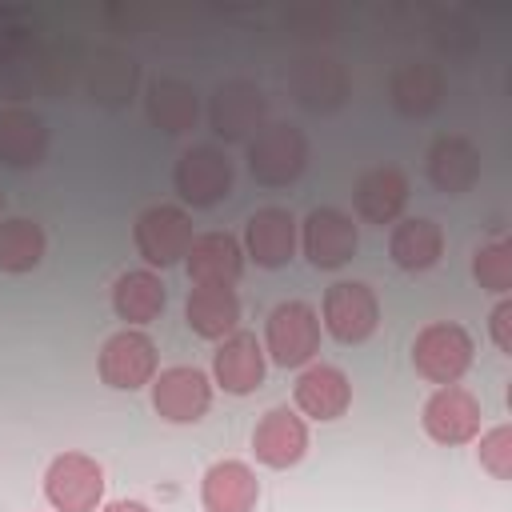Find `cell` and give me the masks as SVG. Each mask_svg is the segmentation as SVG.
<instances>
[{
  "mask_svg": "<svg viewBox=\"0 0 512 512\" xmlns=\"http://www.w3.org/2000/svg\"><path fill=\"white\" fill-rule=\"evenodd\" d=\"M472 352H476V344H472V336H468L464 324H456V320H432L412 340V368L428 384H436V388L460 384V376L472 368Z\"/></svg>",
  "mask_w": 512,
  "mask_h": 512,
  "instance_id": "obj_1",
  "label": "cell"
},
{
  "mask_svg": "<svg viewBox=\"0 0 512 512\" xmlns=\"http://www.w3.org/2000/svg\"><path fill=\"white\" fill-rule=\"evenodd\" d=\"M320 348V316L304 300H284L268 312L264 324V356L276 368H304Z\"/></svg>",
  "mask_w": 512,
  "mask_h": 512,
  "instance_id": "obj_2",
  "label": "cell"
},
{
  "mask_svg": "<svg viewBox=\"0 0 512 512\" xmlns=\"http://www.w3.org/2000/svg\"><path fill=\"white\" fill-rule=\"evenodd\" d=\"M308 164V136L296 124H264L248 140V172L264 188H284L300 180Z\"/></svg>",
  "mask_w": 512,
  "mask_h": 512,
  "instance_id": "obj_3",
  "label": "cell"
},
{
  "mask_svg": "<svg viewBox=\"0 0 512 512\" xmlns=\"http://www.w3.org/2000/svg\"><path fill=\"white\" fill-rule=\"evenodd\" d=\"M44 496L56 512H96L104 500V468L88 452H60L44 472Z\"/></svg>",
  "mask_w": 512,
  "mask_h": 512,
  "instance_id": "obj_4",
  "label": "cell"
},
{
  "mask_svg": "<svg viewBox=\"0 0 512 512\" xmlns=\"http://www.w3.org/2000/svg\"><path fill=\"white\" fill-rule=\"evenodd\" d=\"M132 244L144 256L148 268H172L188 256L192 244V220L176 204H152L132 224Z\"/></svg>",
  "mask_w": 512,
  "mask_h": 512,
  "instance_id": "obj_5",
  "label": "cell"
},
{
  "mask_svg": "<svg viewBox=\"0 0 512 512\" xmlns=\"http://www.w3.org/2000/svg\"><path fill=\"white\" fill-rule=\"evenodd\" d=\"M320 324L340 344H364L380 324V300L364 280H336L324 292Z\"/></svg>",
  "mask_w": 512,
  "mask_h": 512,
  "instance_id": "obj_6",
  "label": "cell"
},
{
  "mask_svg": "<svg viewBox=\"0 0 512 512\" xmlns=\"http://www.w3.org/2000/svg\"><path fill=\"white\" fill-rule=\"evenodd\" d=\"M96 372L116 392H136V388L152 384V376H156V344H152V336L140 332V328L112 332L104 340L100 356H96Z\"/></svg>",
  "mask_w": 512,
  "mask_h": 512,
  "instance_id": "obj_7",
  "label": "cell"
},
{
  "mask_svg": "<svg viewBox=\"0 0 512 512\" xmlns=\"http://www.w3.org/2000/svg\"><path fill=\"white\" fill-rule=\"evenodd\" d=\"M152 408L168 424H196L212 408V380L192 364H172L152 376Z\"/></svg>",
  "mask_w": 512,
  "mask_h": 512,
  "instance_id": "obj_8",
  "label": "cell"
},
{
  "mask_svg": "<svg viewBox=\"0 0 512 512\" xmlns=\"http://www.w3.org/2000/svg\"><path fill=\"white\" fill-rule=\"evenodd\" d=\"M264 92L252 80H224L208 100V124L224 144H248L264 128Z\"/></svg>",
  "mask_w": 512,
  "mask_h": 512,
  "instance_id": "obj_9",
  "label": "cell"
},
{
  "mask_svg": "<svg viewBox=\"0 0 512 512\" xmlns=\"http://www.w3.org/2000/svg\"><path fill=\"white\" fill-rule=\"evenodd\" d=\"M172 184H176V196L184 204L212 208L232 192V160L212 144H196L176 160Z\"/></svg>",
  "mask_w": 512,
  "mask_h": 512,
  "instance_id": "obj_10",
  "label": "cell"
},
{
  "mask_svg": "<svg viewBox=\"0 0 512 512\" xmlns=\"http://www.w3.org/2000/svg\"><path fill=\"white\" fill-rule=\"evenodd\" d=\"M300 248H304L312 268H344L360 248V232H356L348 212L312 208L300 220Z\"/></svg>",
  "mask_w": 512,
  "mask_h": 512,
  "instance_id": "obj_11",
  "label": "cell"
},
{
  "mask_svg": "<svg viewBox=\"0 0 512 512\" xmlns=\"http://www.w3.org/2000/svg\"><path fill=\"white\" fill-rule=\"evenodd\" d=\"M480 400L460 388V384H444L424 400L420 424L436 444H472L480 436Z\"/></svg>",
  "mask_w": 512,
  "mask_h": 512,
  "instance_id": "obj_12",
  "label": "cell"
},
{
  "mask_svg": "<svg viewBox=\"0 0 512 512\" xmlns=\"http://www.w3.org/2000/svg\"><path fill=\"white\" fill-rule=\"evenodd\" d=\"M252 452L264 468H292L308 452V424L296 408L276 404L252 428Z\"/></svg>",
  "mask_w": 512,
  "mask_h": 512,
  "instance_id": "obj_13",
  "label": "cell"
},
{
  "mask_svg": "<svg viewBox=\"0 0 512 512\" xmlns=\"http://www.w3.org/2000/svg\"><path fill=\"white\" fill-rule=\"evenodd\" d=\"M264 372H268V356H264V344L236 328L232 336H224L212 352V384H220L224 392L232 396H248L264 384Z\"/></svg>",
  "mask_w": 512,
  "mask_h": 512,
  "instance_id": "obj_14",
  "label": "cell"
},
{
  "mask_svg": "<svg viewBox=\"0 0 512 512\" xmlns=\"http://www.w3.org/2000/svg\"><path fill=\"white\" fill-rule=\"evenodd\" d=\"M244 256L260 268H284L300 248V224L288 208H260L244 224Z\"/></svg>",
  "mask_w": 512,
  "mask_h": 512,
  "instance_id": "obj_15",
  "label": "cell"
},
{
  "mask_svg": "<svg viewBox=\"0 0 512 512\" xmlns=\"http://www.w3.org/2000/svg\"><path fill=\"white\" fill-rule=\"evenodd\" d=\"M292 404L308 420H340L352 404V384L336 364H308L296 376Z\"/></svg>",
  "mask_w": 512,
  "mask_h": 512,
  "instance_id": "obj_16",
  "label": "cell"
},
{
  "mask_svg": "<svg viewBox=\"0 0 512 512\" xmlns=\"http://www.w3.org/2000/svg\"><path fill=\"white\" fill-rule=\"evenodd\" d=\"M184 268H188L192 284H224V288H232L240 280V272H244V248H240V240L232 232H200L188 244Z\"/></svg>",
  "mask_w": 512,
  "mask_h": 512,
  "instance_id": "obj_17",
  "label": "cell"
},
{
  "mask_svg": "<svg viewBox=\"0 0 512 512\" xmlns=\"http://www.w3.org/2000/svg\"><path fill=\"white\" fill-rule=\"evenodd\" d=\"M352 204H356L360 220H368V224H380V228L396 224L408 204V176L396 164L368 168L352 188Z\"/></svg>",
  "mask_w": 512,
  "mask_h": 512,
  "instance_id": "obj_18",
  "label": "cell"
},
{
  "mask_svg": "<svg viewBox=\"0 0 512 512\" xmlns=\"http://www.w3.org/2000/svg\"><path fill=\"white\" fill-rule=\"evenodd\" d=\"M260 500V480L244 460H216L200 480L204 512H252Z\"/></svg>",
  "mask_w": 512,
  "mask_h": 512,
  "instance_id": "obj_19",
  "label": "cell"
},
{
  "mask_svg": "<svg viewBox=\"0 0 512 512\" xmlns=\"http://www.w3.org/2000/svg\"><path fill=\"white\" fill-rule=\"evenodd\" d=\"M428 180L444 196H464L480 180V148L464 136H440L428 148Z\"/></svg>",
  "mask_w": 512,
  "mask_h": 512,
  "instance_id": "obj_20",
  "label": "cell"
},
{
  "mask_svg": "<svg viewBox=\"0 0 512 512\" xmlns=\"http://www.w3.org/2000/svg\"><path fill=\"white\" fill-rule=\"evenodd\" d=\"M184 316L200 340H224L240 328V296L236 288L224 284H192L184 300Z\"/></svg>",
  "mask_w": 512,
  "mask_h": 512,
  "instance_id": "obj_21",
  "label": "cell"
},
{
  "mask_svg": "<svg viewBox=\"0 0 512 512\" xmlns=\"http://www.w3.org/2000/svg\"><path fill=\"white\" fill-rule=\"evenodd\" d=\"M48 156V124L32 108H4L0 112V164L8 168H36Z\"/></svg>",
  "mask_w": 512,
  "mask_h": 512,
  "instance_id": "obj_22",
  "label": "cell"
},
{
  "mask_svg": "<svg viewBox=\"0 0 512 512\" xmlns=\"http://www.w3.org/2000/svg\"><path fill=\"white\" fill-rule=\"evenodd\" d=\"M388 96H392V108H396L400 116L420 120V116H428V112L440 108V100H444V72H440L436 64L408 60V64H400V68L392 72Z\"/></svg>",
  "mask_w": 512,
  "mask_h": 512,
  "instance_id": "obj_23",
  "label": "cell"
},
{
  "mask_svg": "<svg viewBox=\"0 0 512 512\" xmlns=\"http://www.w3.org/2000/svg\"><path fill=\"white\" fill-rule=\"evenodd\" d=\"M292 92L308 112H336L348 96V76L336 60L328 56H304L292 68Z\"/></svg>",
  "mask_w": 512,
  "mask_h": 512,
  "instance_id": "obj_24",
  "label": "cell"
},
{
  "mask_svg": "<svg viewBox=\"0 0 512 512\" xmlns=\"http://www.w3.org/2000/svg\"><path fill=\"white\" fill-rule=\"evenodd\" d=\"M144 112H148L152 128H160V132H168V136H180V132H188V128L196 124V116H200V96H196L192 84H184V80H176V76H160V80H152L148 92H144Z\"/></svg>",
  "mask_w": 512,
  "mask_h": 512,
  "instance_id": "obj_25",
  "label": "cell"
},
{
  "mask_svg": "<svg viewBox=\"0 0 512 512\" xmlns=\"http://www.w3.org/2000/svg\"><path fill=\"white\" fill-rule=\"evenodd\" d=\"M388 256L396 268L404 272H424L432 268L440 256H444V232L436 220L428 216H408V220H396L392 224V236H388Z\"/></svg>",
  "mask_w": 512,
  "mask_h": 512,
  "instance_id": "obj_26",
  "label": "cell"
},
{
  "mask_svg": "<svg viewBox=\"0 0 512 512\" xmlns=\"http://www.w3.org/2000/svg\"><path fill=\"white\" fill-rule=\"evenodd\" d=\"M164 280L152 272V268H132L124 276H116L112 284V312L128 324V328H140V324H152L160 312H164Z\"/></svg>",
  "mask_w": 512,
  "mask_h": 512,
  "instance_id": "obj_27",
  "label": "cell"
},
{
  "mask_svg": "<svg viewBox=\"0 0 512 512\" xmlns=\"http://www.w3.org/2000/svg\"><path fill=\"white\" fill-rule=\"evenodd\" d=\"M44 248H48V240L36 220H28V216L0 220V272L24 276V272L40 268Z\"/></svg>",
  "mask_w": 512,
  "mask_h": 512,
  "instance_id": "obj_28",
  "label": "cell"
},
{
  "mask_svg": "<svg viewBox=\"0 0 512 512\" xmlns=\"http://www.w3.org/2000/svg\"><path fill=\"white\" fill-rule=\"evenodd\" d=\"M136 88V64L120 52H100L88 68V96L104 108H120Z\"/></svg>",
  "mask_w": 512,
  "mask_h": 512,
  "instance_id": "obj_29",
  "label": "cell"
},
{
  "mask_svg": "<svg viewBox=\"0 0 512 512\" xmlns=\"http://www.w3.org/2000/svg\"><path fill=\"white\" fill-rule=\"evenodd\" d=\"M472 276L484 292H496V296H508L512 292V244L496 240V244H484L476 248L472 256Z\"/></svg>",
  "mask_w": 512,
  "mask_h": 512,
  "instance_id": "obj_30",
  "label": "cell"
},
{
  "mask_svg": "<svg viewBox=\"0 0 512 512\" xmlns=\"http://www.w3.org/2000/svg\"><path fill=\"white\" fill-rule=\"evenodd\" d=\"M480 468L492 472L496 480H512V424H496L480 436Z\"/></svg>",
  "mask_w": 512,
  "mask_h": 512,
  "instance_id": "obj_31",
  "label": "cell"
},
{
  "mask_svg": "<svg viewBox=\"0 0 512 512\" xmlns=\"http://www.w3.org/2000/svg\"><path fill=\"white\" fill-rule=\"evenodd\" d=\"M492 340H496V348L500 352H512V300L504 296L496 308H492Z\"/></svg>",
  "mask_w": 512,
  "mask_h": 512,
  "instance_id": "obj_32",
  "label": "cell"
},
{
  "mask_svg": "<svg viewBox=\"0 0 512 512\" xmlns=\"http://www.w3.org/2000/svg\"><path fill=\"white\" fill-rule=\"evenodd\" d=\"M96 512H152V508L140 504V500H112V504H104V508H96Z\"/></svg>",
  "mask_w": 512,
  "mask_h": 512,
  "instance_id": "obj_33",
  "label": "cell"
},
{
  "mask_svg": "<svg viewBox=\"0 0 512 512\" xmlns=\"http://www.w3.org/2000/svg\"><path fill=\"white\" fill-rule=\"evenodd\" d=\"M0 212H4V192H0Z\"/></svg>",
  "mask_w": 512,
  "mask_h": 512,
  "instance_id": "obj_34",
  "label": "cell"
}]
</instances>
